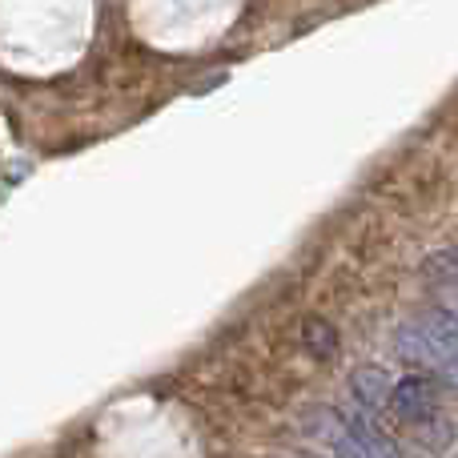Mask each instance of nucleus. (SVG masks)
I'll list each match as a JSON object with an SVG mask.
<instances>
[{
  "mask_svg": "<svg viewBox=\"0 0 458 458\" xmlns=\"http://www.w3.org/2000/svg\"><path fill=\"white\" fill-rule=\"evenodd\" d=\"M398 354L414 366L430 370H454L458 366V314L451 310H427L411 326L398 330Z\"/></svg>",
  "mask_w": 458,
  "mask_h": 458,
  "instance_id": "nucleus-1",
  "label": "nucleus"
},
{
  "mask_svg": "<svg viewBox=\"0 0 458 458\" xmlns=\"http://www.w3.org/2000/svg\"><path fill=\"white\" fill-rule=\"evenodd\" d=\"M435 386H430V378H422V374H411V378L394 382V390H390V411L398 414L403 422H427L430 414H435Z\"/></svg>",
  "mask_w": 458,
  "mask_h": 458,
  "instance_id": "nucleus-2",
  "label": "nucleus"
},
{
  "mask_svg": "<svg viewBox=\"0 0 458 458\" xmlns=\"http://www.w3.org/2000/svg\"><path fill=\"white\" fill-rule=\"evenodd\" d=\"M350 386H354L358 403H362L366 411H378L382 403H390V390H394L382 366H358V370L350 374Z\"/></svg>",
  "mask_w": 458,
  "mask_h": 458,
  "instance_id": "nucleus-3",
  "label": "nucleus"
},
{
  "mask_svg": "<svg viewBox=\"0 0 458 458\" xmlns=\"http://www.w3.org/2000/svg\"><path fill=\"white\" fill-rule=\"evenodd\" d=\"M301 342H306V350L314 358H330L334 350H338V330H334L326 318H306V326H301Z\"/></svg>",
  "mask_w": 458,
  "mask_h": 458,
  "instance_id": "nucleus-4",
  "label": "nucleus"
}]
</instances>
